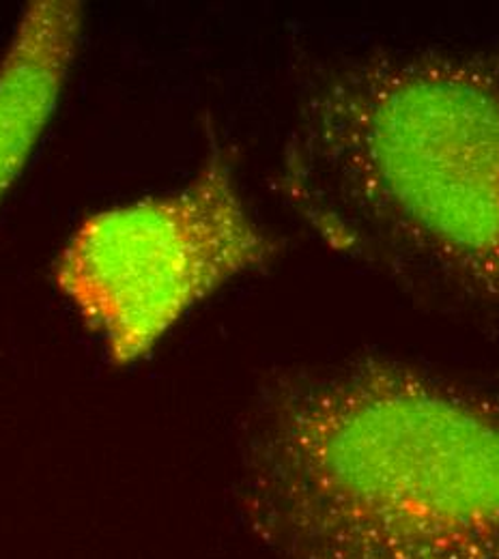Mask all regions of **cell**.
Wrapping results in <instances>:
<instances>
[{"label": "cell", "instance_id": "6da1fadb", "mask_svg": "<svg viewBox=\"0 0 499 559\" xmlns=\"http://www.w3.org/2000/svg\"><path fill=\"white\" fill-rule=\"evenodd\" d=\"M276 188L332 254L499 328V52L330 63L299 97Z\"/></svg>", "mask_w": 499, "mask_h": 559}, {"label": "cell", "instance_id": "7a4b0ae2", "mask_svg": "<svg viewBox=\"0 0 499 559\" xmlns=\"http://www.w3.org/2000/svg\"><path fill=\"white\" fill-rule=\"evenodd\" d=\"M239 472L283 559H499V399L409 366L272 379Z\"/></svg>", "mask_w": 499, "mask_h": 559}, {"label": "cell", "instance_id": "3957f363", "mask_svg": "<svg viewBox=\"0 0 499 559\" xmlns=\"http://www.w3.org/2000/svg\"><path fill=\"white\" fill-rule=\"evenodd\" d=\"M278 252L230 157L214 144L179 190L86 217L59 252L52 278L110 361L130 366L194 306L230 280L265 270Z\"/></svg>", "mask_w": 499, "mask_h": 559}, {"label": "cell", "instance_id": "277c9868", "mask_svg": "<svg viewBox=\"0 0 499 559\" xmlns=\"http://www.w3.org/2000/svg\"><path fill=\"white\" fill-rule=\"evenodd\" d=\"M84 7L37 0L22 11L0 57V201L26 168L72 71Z\"/></svg>", "mask_w": 499, "mask_h": 559}]
</instances>
